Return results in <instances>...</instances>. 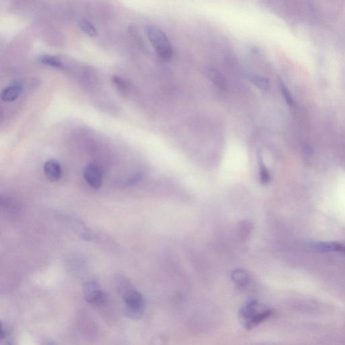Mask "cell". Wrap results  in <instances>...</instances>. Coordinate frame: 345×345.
<instances>
[{"label": "cell", "instance_id": "5b68a950", "mask_svg": "<svg viewBox=\"0 0 345 345\" xmlns=\"http://www.w3.org/2000/svg\"><path fill=\"white\" fill-rule=\"evenodd\" d=\"M263 309L264 308H262V306L256 299H252V300L247 301L246 304L239 311V318H240L241 322L244 325L245 323L251 320Z\"/></svg>", "mask_w": 345, "mask_h": 345}, {"label": "cell", "instance_id": "7c38bea8", "mask_svg": "<svg viewBox=\"0 0 345 345\" xmlns=\"http://www.w3.org/2000/svg\"><path fill=\"white\" fill-rule=\"evenodd\" d=\"M40 62L47 66L53 67V68H60L63 67L64 65L59 58L55 56L45 55L40 57Z\"/></svg>", "mask_w": 345, "mask_h": 345}, {"label": "cell", "instance_id": "5bb4252c", "mask_svg": "<svg viewBox=\"0 0 345 345\" xmlns=\"http://www.w3.org/2000/svg\"><path fill=\"white\" fill-rule=\"evenodd\" d=\"M259 167H260V180L263 185L269 184L271 181V174L265 166L262 159L259 158Z\"/></svg>", "mask_w": 345, "mask_h": 345}, {"label": "cell", "instance_id": "e0dca14e", "mask_svg": "<svg viewBox=\"0 0 345 345\" xmlns=\"http://www.w3.org/2000/svg\"><path fill=\"white\" fill-rule=\"evenodd\" d=\"M279 85L282 95H283L284 99H285L286 102L288 103V105H291V106L294 105V99H293L292 95H291V92L288 87L281 81H279Z\"/></svg>", "mask_w": 345, "mask_h": 345}, {"label": "cell", "instance_id": "ba28073f", "mask_svg": "<svg viewBox=\"0 0 345 345\" xmlns=\"http://www.w3.org/2000/svg\"><path fill=\"white\" fill-rule=\"evenodd\" d=\"M312 247L319 252L345 254V245L338 242H315Z\"/></svg>", "mask_w": 345, "mask_h": 345}, {"label": "cell", "instance_id": "9a60e30c", "mask_svg": "<svg viewBox=\"0 0 345 345\" xmlns=\"http://www.w3.org/2000/svg\"><path fill=\"white\" fill-rule=\"evenodd\" d=\"M250 80L254 85L257 86L260 90L266 91L269 88V82L266 78L260 76V75H251Z\"/></svg>", "mask_w": 345, "mask_h": 345}, {"label": "cell", "instance_id": "8fae6325", "mask_svg": "<svg viewBox=\"0 0 345 345\" xmlns=\"http://www.w3.org/2000/svg\"><path fill=\"white\" fill-rule=\"evenodd\" d=\"M231 278L234 283L239 288H244L250 282V276L243 269H236L231 274Z\"/></svg>", "mask_w": 345, "mask_h": 345}, {"label": "cell", "instance_id": "3957f363", "mask_svg": "<svg viewBox=\"0 0 345 345\" xmlns=\"http://www.w3.org/2000/svg\"><path fill=\"white\" fill-rule=\"evenodd\" d=\"M84 295L86 301L92 305H102L107 301V295L96 281L86 282L84 286Z\"/></svg>", "mask_w": 345, "mask_h": 345}, {"label": "cell", "instance_id": "2e32d148", "mask_svg": "<svg viewBox=\"0 0 345 345\" xmlns=\"http://www.w3.org/2000/svg\"><path fill=\"white\" fill-rule=\"evenodd\" d=\"M252 225L249 221H244L241 222L239 225V235L241 239H246L249 237L250 232L252 231Z\"/></svg>", "mask_w": 345, "mask_h": 345}, {"label": "cell", "instance_id": "4fadbf2b", "mask_svg": "<svg viewBox=\"0 0 345 345\" xmlns=\"http://www.w3.org/2000/svg\"><path fill=\"white\" fill-rule=\"evenodd\" d=\"M82 31L90 37H96L98 35V31L93 24L88 21H82L79 24Z\"/></svg>", "mask_w": 345, "mask_h": 345}, {"label": "cell", "instance_id": "30bf717a", "mask_svg": "<svg viewBox=\"0 0 345 345\" xmlns=\"http://www.w3.org/2000/svg\"><path fill=\"white\" fill-rule=\"evenodd\" d=\"M207 77L218 88L222 90L226 88V81L224 75L219 70L215 68H207L206 71Z\"/></svg>", "mask_w": 345, "mask_h": 345}, {"label": "cell", "instance_id": "9c48e42d", "mask_svg": "<svg viewBox=\"0 0 345 345\" xmlns=\"http://www.w3.org/2000/svg\"><path fill=\"white\" fill-rule=\"evenodd\" d=\"M273 311L270 309H263L258 314H256L253 318L248 321L246 323H245L244 327L247 330H252L254 328L258 327L259 324L264 322L265 320H268L273 316Z\"/></svg>", "mask_w": 345, "mask_h": 345}, {"label": "cell", "instance_id": "277c9868", "mask_svg": "<svg viewBox=\"0 0 345 345\" xmlns=\"http://www.w3.org/2000/svg\"><path fill=\"white\" fill-rule=\"evenodd\" d=\"M84 178L92 188L99 189L102 185V171L99 166L94 164H89L86 166L84 171Z\"/></svg>", "mask_w": 345, "mask_h": 345}, {"label": "cell", "instance_id": "ac0fdd59", "mask_svg": "<svg viewBox=\"0 0 345 345\" xmlns=\"http://www.w3.org/2000/svg\"><path fill=\"white\" fill-rule=\"evenodd\" d=\"M112 81L116 87L120 89L121 91L125 92L128 88V84L126 81L123 79L122 78L119 76H113L112 78Z\"/></svg>", "mask_w": 345, "mask_h": 345}, {"label": "cell", "instance_id": "8992f818", "mask_svg": "<svg viewBox=\"0 0 345 345\" xmlns=\"http://www.w3.org/2000/svg\"><path fill=\"white\" fill-rule=\"evenodd\" d=\"M44 172L49 180L57 182L62 176L61 165L55 160L47 161L44 165Z\"/></svg>", "mask_w": 345, "mask_h": 345}, {"label": "cell", "instance_id": "6da1fadb", "mask_svg": "<svg viewBox=\"0 0 345 345\" xmlns=\"http://www.w3.org/2000/svg\"><path fill=\"white\" fill-rule=\"evenodd\" d=\"M116 282L119 293L124 299V312L126 316L133 320L141 318L145 306L142 295L135 290L126 277L118 276Z\"/></svg>", "mask_w": 345, "mask_h": 345}, {"label": "cell", "instance_id": "52a82bcc", "mask_svg": "<svg viewBox=\"0 0 345 345\" xmlns=\"http://www.w3.org/2000/svg\"><path fill=\"white\" fill-rule=\"evenodd\" d=\"M23 87L21 84L16 83L8 86L2 92L1 99L4 102H12L21 95Z\"/></svg>", "mask_w": 345, "mask_h": 345}, {"label": "cell", "instance_id": "7a4b0ae2", "mask_svg": "<svg viewBox=\"0 0 345 345\" xmlns=\"http://www.w3.org/2000/svg\"><path fill=\"white\" fill-rule=\"evenodd\" d=\"M146 33L157 55L165 61L171 60L172 48L165 32L157 26L149 25L146 28Z\"/></svg>", "mask_w": 345, "mask_h": 345}]
</instances>
